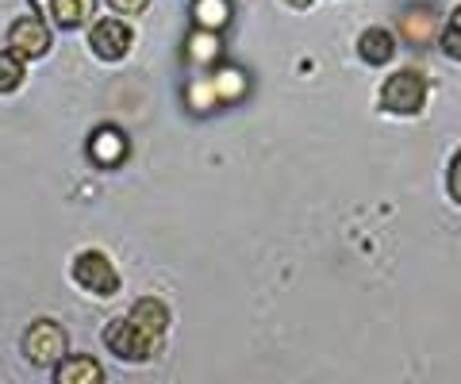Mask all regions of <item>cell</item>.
Wrapping results in <instances>:
<instances>
[{
  "instance_id": "obj_1",
  "label": "cell",
  "mask_w": 461,
  "mask_h": 384,
  "mask_svg": "<svg viewBox=\"0 0 461 384\" xmlns=\"http://www.w3.org/2000/svg\"><path fill=\"white\" fill-rule=\"evenodd\" d=\"M427 104V81L415 69H400L384 81L381 89V108L393 112V116H415Z\"/></svg>"
},
{
  "instance_id": "obj_2",
  "label": "cell",
  "mask_w": 461,
  "mask_h": 384,
  "mask_svg": "<svg viewBox=\"0 0 461 384\" xmlns=\"http://www.w3.org/2000/svg\"><path fill=\"white\" fill-rule=\"evenodd\" d=\"M104 343H108L112 353H120L123 362H147L158 350V335L142 331V326L127 316V319H112L104 326Z\"/></svg>"
},
{
  "instance_id": "obj_3",
  "label": "cell",
  "mask_w": 461,
  "mask_h": 384,
  "mask_svg": "<svg viewBox=\"0 0 461 384\" xmlns=\"http://www.w3.org/2000/svg\"><path fill=\"white\" fill-rule=\"evenodd\" d=\"M74 281L93 296H115L120 292V273H115V265L108 262V254H100V250L77 254L74 258Z\"/></svg>"
},
{
  "instance_id": "obj_4",
  "label": "cell",
  "mask_w": 461,
  "mask_h": 384,
  "mask_svg": "<svg viewBox=\"0 0 461 384\" xmlns=\"http://www.w3.org/2000/svg\"><path fill=\"white\" fill-rule=\"evenodd\" d=\"M23 350H27V358H32L35 365H58V362L66 358V335H62V326H58L54 319L32 323V331L23 335Z\"/></svg>"
},
{
  "instance_id": "obj_5",
  "label": "cell",
  "mask_w": 461,
  "mask_h": 384,
  "mask_svg": "<svg viewBox=\"0 0 461 384\" xmlns=\"http://www.w3.org/2000/svg\"><path fill=\"white\" fill-rule=\"evenodd\" d=\"M8 47H12V54H20L23 62L42 58V54L50 50V27L39 16H23L8 27Z\"/></svg>"
},
{
  "instance_id": "obj_6",
  "label": "cell",
  "mask_w": 461,
  "mask_h": 384,
  "mask_svg": "<svg viewBox=\"0 0 461 384\" xmlns=\"http://www.w3.org/2000/svg\"><path fill=\"white\" fill-rule=\"evenodd\" d=\"M89 47L96 58L104 62H120L127 50H131V27H127L123 20H96L93 31H89Z\"/></svg>"
},
{
  "instance_id": "obj_7",
  "label": "cell",
  "mask_w": 461,
  "mask_h": 384,
  "mask_svg": "<svg viewBox=\"0 0 461 384\" xmlns=\"http://www.w3.org/2000/svg\"><path fill=\"white\" fill-rule=\"evenodd\" d=\"M89 158L104 169H115L127 158V135L120 127H96L93 138H89Z\"/></svg>"
},
{
  "instance_id": "obj_8",
  "label": "cell",
  "mask_w": 461,
  "mask_h": 384,
  "mask_svg": "<svg viewBox=\"0 0 461 384\" xmlns=\"http://www.w3.org/2000/svg\"><path fill=\"white\" fill-rule=\"evenodd\" d=\"M400 35L411 42V47H430L442 31H438V16L430 8H408L400 16Z\"/></svg>"
},
{
  "instance_id": "obj_9",
  "label": "cell",
  "mask_w": 461,
  "mask_h": 384,
  "mask_svg": "<svg viewBox=\"0 0 461 384\" xmlns=\"http://www.w3.org/2000/svg\"><path fill=\"white\" fill-rule=\"evenodd\" d=\"M357 54L369 62V66H384L396 58V39L393 31H384V27H369V31H362V39H357Z\"/></svg>"
},
{
  "instance_id": "obj_10",
  "label": "cell",
  "mask_w": 461,
  "mask_h": 384,
  "mask_svg": "<svg viewBox=\"0 0 461 384\" xmlns=\"http://www.w3.org/2000/svg\"><path fill=\"white\" fill-rule=\"evenodd\" d=\"M100 377H104V369H100L93 358H85V353H77V358H62L54 369L58 384H96Z\"/></svg>"
},
{
  "instance_id": "obj_11",
  "label": "cell",
  "mask_w": 461,
  "mask_h": 384,
  "mask_svg": "<svg viewBox=\"0 0 461 384\" xmlns=\"http://www.w3.org/2000/svg\"><path fill=\"white\" fill-rule=\"evenodd\" d=\"M131 319L142 326V331H150V335L162 338L166 326H169V308H166L162 300H154V296H147V300H139V304L131 308Z\"/></svg>"
},
{
  "instance_id": "obj_12",
  "label": "cell",
  "mask_w": 461,
  "mask_h": 384,
  "mask_svg": "<svg viewBox=\"0 0 461 384\" xmlns=\"http://www.w3.org/2000/svg\"><path fill=\"white\" fill-rule=\"evenodd\" d=\"M185 54H189V62H196V66H212L215 58L223 54V42H220V35L215 31H208V27H196V31L189 35V42H185Z\"/></svg>"
},
{
  "instance_id": "obj_13",
  "label": "cell",
  "mask_w": 461,
  "mask_h": 384,
  "mask_svg": "<svg viewBox=\"0 0 461 384\" xmlns=\"http://www.w3.org/2000/svg\"><path fill=\"white\" fill-rule=\"evenodd\" d=\"M212 81H215V93H220L223 104H235V101H242V96H247V74H242L239 66L215 69Z\"/></svg>"
},
{
  "instance_id": "obj_14",
  "label": "cell",
  "mask_w": 461,
  "mask_h": 384,
  "mask_svg": "<svg viewBox=\"0 0 461 384\" xmlns=\"http://www.w3.org/2000/svg\"><path fill=\"white\" fill-rule=\"evenodd\" d=\"M193 20L196 27L220 31V27L230 23V0H193Z\"/></svg>"
},
{
  "instance_id": "obj_15",
  "label": "cell",
  "mask_w": 461,
  "mask_h": 384,
  "mask_svg": "<svg viewBox=\"0 0 461 384\" xmlns=\"http://www.w3.org/2000/svg\"><path fill=\"white\" fill-rule=\"evenodd\" d=\"M93 16V0H54V20L62 27H81Z\"/></svg>"
},
{
  "instance_id": "obj_16",
  "label": "cell",
  "mask_w": 461,
  "mask_h": 384,
  "mask_svg": "<svg viewBox=\"0 0 461 384\" xmlns=\"http://www.w3.org/2000/svg\"><path fill=\"white\" fill-rule=\"evenodd\" d=\"M23 85V58L20 54H0V93H16Z\"/></svg>"
},
{
  "instance_id": "obj_17",
  "label": "cell",
  "mask_w": 461,
  "mask_h": 384,
  "mask_svg": "<svg viewBox=\"0 0 461 384\" xmlns=\"http://www.w3.org/2000/svg\"><path fill=\"white\" fill-rule=\"evenodd\" d=\"M189 104H193V112H212L215 104H220V93H215L212 77H196L189 85Z\"/></svg>"
},
{
  "instance_id": "obj_18",
  "label": "cell",
  "mask_w": 461,
  "mask_h": 384,
  "mask_svg": "<svg viewBox=\"0 0 461 384\" xmlns=\"http://www.w3.org/2000/svg\"><path fill=\"white\" fill-rule=\"evenodd\" d=\"M438 47H442V54H446V58H457L461 62V27H446V31L438 35Z\"/></svg>"
},
{
  "instance_id": "obj_19",
  "label": "cell",
  "mask_w": 461,
  "mask_h": 384,
  "mask_svg": "<svg viewBox=\"0 0 461 384\" xmlns=\"http://www.w3.org/2000/svg\"><path fill=\"white\" fill-rule=\"evenodd\" d=\"M450 196L461 204V150L454 154V162H450Z\"/></svg>"
},
{
  "instance_id": "obj_20",
  "label": "cell",
  "mask_w": 461,
  "mask_h": 384,
  "mask_svg": "<svg viewBox=\"0 0 461 384\" xmlns=\"http://www.w3.org/2000/svg\"><path fill=\"white\" fill-rule=\"evenodd\" d=\"M108 4H112L115 12H127V16H135V12L147 8V0H108Z\"/></svg>"
},
{
  "instance_id": "obj_21",
  "label": "cell",
  "mask_w": 461,
  "mask_h": 384,
  "mask_svg": "<svg viewBox=\"0 0 461 384\" xmlns=\"http://www.w3.org/2000/svg\"><path fill=\"white\" fill-rule=\"evenodd\" d=\"M32 4L42 12V16H54V0H32Z\"/></svg>"
},
{
  "instance_id": "obj_22",
  "label": "cell",
  "mask_w": 461,
  "mask_h": 384,
  "mask_svg": "<svg viewBox=\"0 0 461 384\" xmlns=\"http://www.w3.org/2000/svg\"><path fill=\"white\" fill-rule=\"evenodd\" d=\"M450 23H454V27H461V4L454 8V16H450Z\"/></svg>"
},
{
  "instance_id": "obj_23",
  "label": "cell",
  "mask_w": 461,
  "mask_h": 384,
  "mask_svg": "<svg viewBox=\"0 0 461 384\" xmlns=\"http://www.w3.org/2000/svg\"><path fill=\"white\" fill-rule=\"evenodd\" d=\"M288 4H293V8H308L312 0H288Z\"/></svg>"
}]
</instances>
